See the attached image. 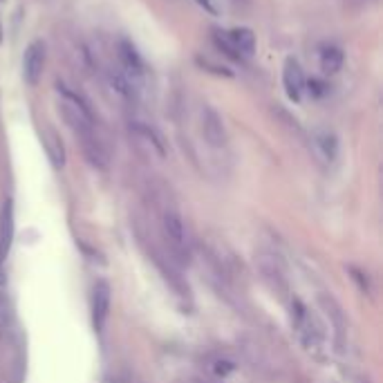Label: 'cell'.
<instances>
[{"mask_svg": "<svg viewBox=\"0 0 383 383\" xmlns=\"http://www.w3.org/2000/svg\"><path fill=\"white\" fill-rule=\"evenodd\" d=\"M161 234L166 238L168 249L180 258V260H188V234L180 211L175 209H166L161 215Z\"/></svg>", "mask_w": 383, "mask_h": 383, "instance_id": "cell-1", "label": "cell"}, {"mask_svg": "<svg viewBox=\"0 0 383 383\" xmlns=\"http://www.w3.org/2000/svg\"><path fill=\"white\" fill-rule=\"evenodd\" d=\"M256 269L260 271V276L267 282V287L276 294H287V271L285 265L280 263V258L271 251H258L256 253Z\"/></svg>", "mask_w": 383, "mask_h": 383, "instance_id": "cell-2", "label": "cell"}, {"mask_svg": "<svg viewBox=\"0 0 383 383\" xmlns=\"http://www.w3.org/2000/svg\"><path fill=\"white\" fill-rule=\"evenodd\" d=\"M292 319H294V327L298 330V336L303 341V345L307 350H319L323 345V332L321 325L316 323V319L305 309V305L300 300H294L292 303Z\"/></svg>", "mask_w": 383, "mask_h": 383, "instance_id": "cell-3", "label": "cell"}, {"mask_svg": "<svg viewBox=\"0 0 383 383\" xmlns=\"http://www.w3.org/2000/svg\"><path fill=\"white\" fill-rule=\"evenodd\" d=\"M45 61H47L45 43L43 40H32L23 54V79L27 86L36 88L40 84V76H43V70H45Z\"/></svg>", "mask_w": 383, "mask_h": 383, "instance_id": "cell-4", "label": "cell"}, {"mask_svg": "<svg viewBox=\"0 0 383 383\" xmlns=\"http://www.w3.org/2000/svg\"><path fill=\"white\" fill-rule=\"evenodd\" d=\"M305 72L303 67H300V63L290 57L285 61L282 65V86H285V94L290 97V101L294 103H300V99H303L305 94Z\"/></svg>", "mask_w": 383, "mask_h": 383, "instance_id": "cell-5", "label": "cell"}, {"mask_svg": "<svg viewBox=\"0 0 383 383\" xmlns=\"http://www.w3.org/2000/svg\"><path fill=\"white\" fill-rule=\"evenodd\" d=\"M110 305H113L110 285L105 280H99L92 292V323L97 327V332H103L108 316H110Z\"/></svg>", "mask_w": 383, "mask_h": 383, "instance_id": "cell-6", "label": "cell"}, {"mask_svg": "<svg viewBox=\"0 0 383 383\" xmlns=\"http://www.w3.org/2000/svg\"><path fill=\"white\" fill-rule=\"evenodd\" d=\"M202 137L207 139L211 148H224L227 146V128L222 117L217 115L211 105L202 110Z\"/></svg>", "mask_w": 383, "mask_h": 383, "instance_id": "cell-7", "label": "cell"}, {"mask_svg": "<svg viewBox=\"0 0 383 383\" xmlns=\"http://www.w3.org/2000/svg\"><path fill=\"white\" fill-rule=\"evenodd\" d=\"M130 135L148 150V153H155L159 159L166 157V146H164L161 135L153 126L144 124V121H130Z\"/></svg>", "mask_w": 383, "mask_h": 383, "instance_id": "cell-8", "label": "cell"}, {"mask_svg": "<svg viewBox=\"0 0 383 383\" xmlns=\"http://www.w3.org/2000/svg\"><path fill=\"white\" fill-rule=\"evenodd\" d=\"M117 52H119V63H121V67H124L121 72H124L126 76H142L146 72V63H144L142 54L135 47L132 40L121 38L119 45H117Z\"/></svg>", "mask_w": 383, "mask_h": 383, "instance_id": "cell-9", "label": "cell"}, {"mask_svg": "<svg viewBox=\"0 0 383 383\" xmlns=\"http://www.w3.org/2000/svg\"><path fill=\"white\" fill-rule=\"evenodd\" d=\"M231 47L238 54L240 59H251L256 54V34L249 30V27H236V30L227 32Z\"/></svg>", "mask_w": 383, "mask_h": 383, "instance_id": "cell-10", "label": "cell"}, {"mask_svg": "<svg viewBox=\"0 0 383 383\" xmlns=\"http://www.w3.org/2000/svg\"><path fill=\"white\" fill-rule=\"evenodd\" d=\"M311 144H314V150H316V155L327 161V164H332L338 155V139H336V135L330 132V130H316L311 137Z\"/></svg>", "mask_w": 383, "mask_h": 383, "instance_id": "cell-11", "label": "cell"}, {"mask_svg": "<svg viewBox=\"0 0 383 383\" xmlns=\"http://www.w3.org/2000/svg\"><path fill=\"white\" fill-rule=\"evenodd\" d=\"M343 63H345V54H343V50H341L338 45L327 43V45L321 47L319 65H321L323 74H336V72H341Z\"/></svg>", "mask_w": 383, "mask_h": 383, "instance_id": "cell-12", "label": "cell"}, {"mask_svg": "<svg viewBox=\"0 0 383 383\" xmlns=\"http://www.w3.org/2000/svg\"><path fill=\"white\" fill-rule=\"evenodd\" d=\"M43 144L47 148V155L52 159V164L57 168H61L63 164H65V148H63V142H61V137L54 132V130H45L43 132Z\"/></svg>", "mask_w": 383, "mask_h": 383, "instance_id": "cell-13", "label": "cell"}, {"mask_svg": "<svg viewBox=\"0 0 383 383\" xmlns=\"http://www.w3.org/2000/svg\"><path fill=\"white\" fill-rule=\"evenodd\" d=\"M108 81H110V86H113V90L117 92V94H121L124 99H132L135 97V88H132V81H130V76H126L124 72H110L108 74Z\"/></svg>", "mask_w": 383, "mask_h": 383, "instance_id": "cell-14", "label": "cell"}, {"mask_svg": "<svg viewBox=\"0 0 383 383\" xmlns=\"http://www.w3.org/2000/svg\"><path fill=\"white\" fill-rule=\"evenodd\" d=\"M11 231H13V222H11V204H5L3 211V240H0V256H5V251H9V242H11Z\"/></svg>", "mask_w": 383, "mask_h": 383, "instance_id": "cell-15", "label": "cell"}, {"mask_svg": "<svg viewBox=\"0 0 383 383\" xmlns=\"http://www.w3.org/2000/svg\"><path fill=\"white\" fill-rule=\"evenodd\" d=\"M305 90H309L311 97H323V94L330 92V86L321 79H311V81H305Z\"/></svg>", "mask_w": 383, "mask_h": 383, "instance_id": "cell-16", "label": "cell"}, {"mask_svg": "<svg viewBox=\"0 0 383 383\" xmlns=\"http://www.w3.org/2000/svg\"><path fill=\"white\" fill-rule=\"evenodd\" d=\"M195 3H198L204 11H209L211 16H217V13H220V9H217V5H215V0H195Z\"/></svg>", "mask_w": 383, "mask_h": 383, "instance_id": "cell-17", "label": "cell"}, {"mask_svg": "<svg viewBox=\"0 0 383 383\" xmlns=\"http://www.w3.org/2000/svg\"><path fill=\"white\" fill-rule=\"evenodd\" d=\"M3 38H5V32H3V23H0V43H3Z\"/></svg>", "mask_w": 383, "mask_h": 383, "instance_id": "cell-18", "label": "cell"}, {"mask_svg": "<svg viewBox=\"0 0 383 383\" xmlns=\"http://www.w3.org/2000/svg\"><path fill=\"white\" fill-rule=\"evenodd\" d=\"M0 3H3V0H0Z\"/></svg>", "mask_w": 383, "mask_h": 383, "instance_id": "cell-19", "label": "cell"}]
</instances>
